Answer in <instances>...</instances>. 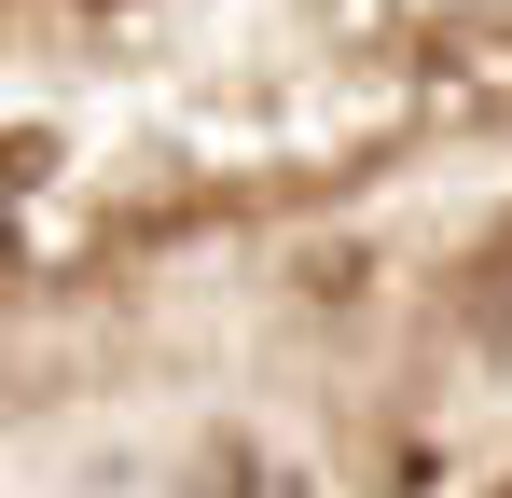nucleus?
<instances>
[{
	"instance_id": "1",
	"label": "nucleus",
	"mask_w": 512,
	"mask_h": 498,
	"mask_svg": "<svg viewBox=\"0 0 512 498\" xmlns=\"http://www.w3.org/2000/svg\"><path fill=\"white\" fill-rule=\"evenodd\" d=\"M499 236H512V222H499Z\"/></svg>"
}]
</instances>
